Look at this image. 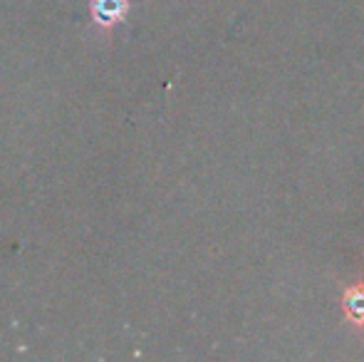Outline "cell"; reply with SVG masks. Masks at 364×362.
<instances>
[{
    "mask_svg": "<svg viewBox=\"0 0 364 362\" xmlns=\"http://www.w3.org/2000/svg\"><path fill=\"white\" fill-rule=\"evenodd\" d=\"M90 15L95 28L109 33L129 15V0H90Z\"/></svg>",
    "mask_w": 364,
    "mask_h": 362,
    "instance_id": "1",
    "label": "cell"
},
{
    "mask_svg": "<svg viewBox=\"0 0 364 362\" xmlns=\"http://www.w3.org/2000/svg\"><path fill=\"white\" fill-rule=\"evenodd\" d=\"M345 313L357 328L364 325V283H355L345 290Z\"/></svg>",
    "mask_w": 364,
    "mask_h": 362,
    "instance_id": "2",
    "label": "cell"
}]
</instances>
